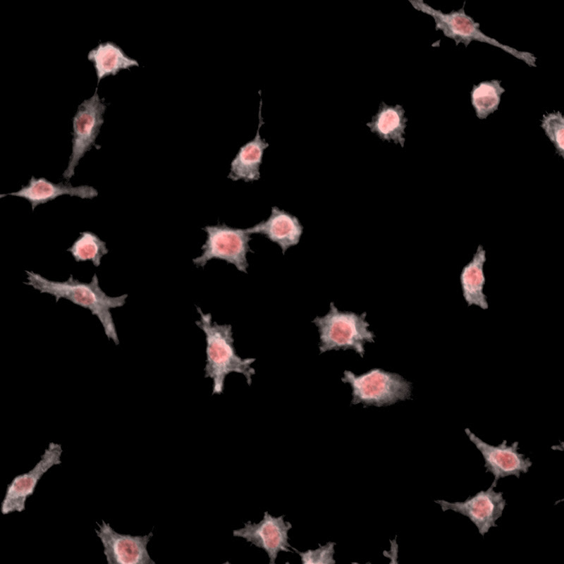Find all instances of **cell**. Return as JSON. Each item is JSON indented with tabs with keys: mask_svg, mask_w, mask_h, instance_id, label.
Returning a JSON list of instances; mask_svg holds the SVG:
<instances>
[{
	"mask_svg": "<svg viewBox=\"0 0 564 564\" xmlns=\"http://www.w3.org/2000/svg\"><path fill=\"white\" fill-rule=\"evenodd\" d=\"M25 285L32 287L40 293H47L55 298L56 302L63 298L87 309L100 321L104 333L116 345L120 341L111 312V309L124 306L127 293L118 296L108 295L100 287L97 275L94 274L89 283L82 282L70 274L67 280H49L32 271L25 270Z\"/></svg>",
	"mask_w": 564,
	"mask_h": 564,
	"instance_id": "1",
	"label": "cell"
},
{
	"mask_svg": "<svg viewBox=\"0 0 564 564\" xmlns=\"http://www.w3.org/2000/svg\"><path fill=\"white\" fill-rule=\"evenodd\" d=\"M195 307L200 319L195 323L205 334L207 357L204 371V377L213 381L212 394L223 393L225 379L231 372L243 374L248 386H251L252 376L255 374L251 364L256 359H243L236 354L231 324L213 322L210 313H204L200 307Z\"/></svg>",
	"mask_w": 564,
	"mask_h": 564,
	"instance_id": "2",
	"label": "cell"
},
{
	"mask_svg": "<svg viewBox=\"0 0 564 564\" xmlns=\"http://www.w3.org/2000/svg\"><path fill=\"white\" fill-rule=\"evenodd\" d=\"M329 312L316 317L312 322L319 333V354L335 350H354L364 357L366 343H374L375 335L368 329L365 320L367 312L360 314L350 311H339L333 302H330Z\"/></svg>",
	"mask_w": 564,
	"mask_h": 564,
	"instance_id": "3",
	"label": "cell"
},
{
	"mask_svg": "<svg viewBox=\"0 0 564 564\" xmlns=\"http://www.w3.org/2000/svg\"><path fill=\"white\" fill-rule=\"evenodd\" d=\"M341 381L351 386V405L383 407L411 399L412 383L399 374L381 368H373L360 375L345 370Z\"/></svg>",
	"mask_w": 564,
	"mask_h": 564,
	"instance_id": "4",
	"label": "cell"
},
{
	"mask_svg": "<svg viewBox=\"0 0 564 564\" xmlns=\"http://www.w3.org/2000/svg\"><path fill=\"white\" fill-rule=\"evenodd\" d=\"M413 8L431 16L435 22V30H441L443 35L454 40L455 45L462 43L467 47L472 41H478L496 47L513 56L524 61L531 67H536L537 57L529 51H518L510 46L501 44L496 39L486 35L480 30L479 23L466 14L465 1L460 9L443 13L424 3L422 0H409Z\"/></svg>",
	"mask_w": 564,
	"mask_h": 564,
	"instance_id": "5",
	"label": "cell"
},
{
	"mask_svg": "<svg viewBox=\"0 0 564 564\" xmlns=\"http://www.w3.org/2000/svg\"><path fill=\"white\" fill-rule=\"evenodd\" d=\"M202 229L207 233V238L201 247L202 255L192 259L197 267L203 268L209 260L216 259L233 264L241 272L247 273V254L255 252L249 245L252 238L247 228H234L219 222Z\"/></svg>",
	"mask_w": 564,
	"mask_h": 564,
	"instance_id": "6",
	"label": "cell"
},
{
	"mask_svg": "<svg viewBox=\"0 0 564 564\" xmlns=\"http://www.w3.org/2000/svg\"><path fill=\"white\" fill-rule=\"evenodd\" d=\"M106 109L104 99L99 97L97 88L90 98L85 99L78 106L72 119V152L62 174L63 179L69 180L75 175V168L80 160L96 145Z\"/></svg>",
	"mask_w": 564,
	"mask_h": 564,
	"instance_id": "7",
	"label": "cell"
},
{
	"mask_svg": "<svg viewBox=\"0 0 564 564\" xmlns=\"http://www.w3.org/2000/svg\"><path fill=\"white\" fill-rule=\"evenodd\" d=\"M63 451L61 444L50 442L32 469L13 478L0 504L3 515L25 510L27 499L34 494L42 477L53 466L61 464Z\"/></svg>",
	"mask_w": 564,
	"mask_h": 564,
	"instance_id": "8",
	"label": "cell"
},
{
	"mask_svg": "<svg viewBox=\"0 0 564 564\" xmlns=\"http://www.w3.org/2000/svg\"><path fill=\"white\" fill-rule=\"evenodd\" d=\"M96 524L95 533L102 542L108 564H155L147 548L153 536L152 532L145 535H131L116 532L104 520Z\"/></svg>",
	"mask_w": 564,
	"mask_h": 564,
	"instance_id": "9",
	"label": "cell"
},
{
	"mask_svg": "<svg viewBox=\"0 0 564 564\" xmlns=\"http://www.w3.org/2000/svg\"><path fill=\"white\" fill-rule=\"evenodd\" d=\"M465 432L477 448L481 452L484 460L486 472L494 476L491 485L496 487L498 481L510 475L520 478V473H527L532 465V462L524 454L520 453L518 441L508 445L504 440L498 446L489 444L466 428Z\"/></svg>",
	"mask_w": 564,
	"mask_h": 564,
	"instance_id": "10",
	"label": "cell"
},
{
	"mask_svg": "<svg viewBox=\"0 0 564 564\" xmlns=\"http://www.w3.org/2000/svg\"><path fill=\"white\" fill-rule=\"evenodd\" d=\"M494 488L491 485L487 490H482L465 501L436 500L434 502L440 505L443 512L451 510L467 517L484 537L491 527H497L496 522L502 516L506 504L503 492L496 491Z\"/></svg>",
	"mask_w": 564,
	"mask_h": 564,
	"instance_id": "11",
	"label": "cell"
},
{
	"mask_svg": "<svg viewBox=\"0 0 564 564\" xmlns=\"http://www.w3.org/2000/svg\"><path fill=\"white\" fill-rule=\"evenodd\" d=\"M284 516L274 517L265 511L259 523L248 521L244 524V527L234 529L233 536L243 537L247 542L264 549L269 558V563L274 564L280 551L293 553L288 535L292 525L284 520Z\"/></svg>",
	"mask_w": 564,
	"mask_h": 564,
	"instance_id": "12",
	"label": "cell"
},
{
	"mask_svg": "<svg viewBox=\"0 0 564 564\" xmlns=\"http://www.w3.org/2000/svg\"><path fill=\"white\" fill-rule=\"evenodd\" d=\"M8 195L25 199L31 204L32 210L34 211L38 205L47 203L61 195L92 200L98 195V191L88 185L73 186L70 183H55L44 177L36 178L32 176L28 183L22 185L19 190L1 194L0 198Z\"/></svg>",
	"mask_w": 564,
	"mask_h": 564,
	"instance_id": "13",
	"label": "cell"
},
{
	"mask_svg": "<svg viewBox=\"0 0 564 564\" xmlns=\"http://www.w3.org/2000/svg\"><path fill=\"white\" fill-rule=\"evenodd\" d=\"M259 111L258 127L255 136L251 140L243 145L231 162L230 172L228 178L233 181L243 180L245 183H252L260 178V166L262 164L264 150L269 144L259 134L261 127L264 124L262 116V99L261 90Z\"/></svg>",
	"mask_w": 564,
	"mask_h": 564,
	"instance_id": "14",
	"label": "cell"
},
{
	"mask_svg": "<svg viewBox=\"0 0 564 564\" xmlns=\"http://www.w3.org/2000/svg\"><path fill=\"white\" fill-rule=\"evenodd\" d=\"M247 230L250 234H262L276 243L284 255L289 247L298 244L303 226L297 216L274 206L266 220L247 228Z\"/></svg>",
	"mask_w": 564,
	"mask_h": 564,
	"instance_id": "15",
	"label": "cell"
},
{
	"mask_svg": "<svg viewBox=\"0 0 564 564\" xmlns=\"http://www.w3.org/2000/svg\"><path fill=\"white\" fill-rule=\"evenodd\" d=\"M486 261V250L479 245L472 259L462 269L460 282L463 298L469 307L474 305L482 309L489 308L487 298L484 293Z\"/></svg>",
	"mask_w": 564,
	"mask_h": 564,
	"instance_id": "16",
	"label": "cell"
},
{
	"mask_svg": "<svg viewBox=\"0 0 564 564\" xmlns=\"http://www.w3.org/2000/svg\"><path fill=\"white\" fill-rule=\"evenodd\" d=\"M405 113L402 105L391 106L381 101L377 113L366 125L382 141L393 142L403 147L407 122Z\"/></svg>",
	"mask_w": 564,
	"mask_h": 564,
	"instance_id": "17",
	"label": "cell"
},
{
	"mask_svg": "<svg viewBox=\"0 0 564 564\" xmlns=\"http://www.w3.org/2000/svg\"><path fill=\"white\" fill-rule=\"evenodd\" d=\"M87 59L93 63L97 84L107 76L116 75L121 70L139 66L136 59L128 56L120 46L110 41L101 42L91 49Z\"/></svg>",
	"mask_w": 564,
	"mask_h": 564,
	"instance_id": "18",
	"label": "cell"
},
{
	"mask_svg": "<svg viewBox=\"0 0 564 564\" xmlns=\"http://www.w3.org/2000/svg\"><path fill=\"white\" fill-rule=\"evenodd\" d=\"M505 90L501 85V80L493 79L479 82L472 86L470 96L471 104L477 117L486 119L490 114L498 110L501 96Z\"/></svg>",
	"mask_w": 564,
	"mask_h": 564,
	"instance_id": "19",
	"label": "cell"
},
{
	"mask_svg": "<svg viewBox=\"0 0 564 564\" xmlns=\"http://www.w3.org/2000/svg\"><path fill=\"white\" fill-rule=\"evenodd\" d=\"M66 250L71 253L75 262L90 261L96 267L100 265L102 258L109 252L106 242L90 231L80 232Z\"/></svg>",
	"mask_w": 564,
	"mask_h": 564,
	"instance_id": "20",
	"label": "cell"
},
{
	"mask_svg": "<svg viewBox=\"0 0 564 564\" xmlns=\"http://www.w3.org/2000/svg\"><path fill=\"white\" fill-rule=\"evenodd\" d=\"M541 128L553 145L556 153L564 159V117L559 111L543 115Z\"/></svg>",
	"mask_w": 564,
	"mask_h": 564,
	"instance_id": "21",
	"label": "cell"
},
{
	"mask_svg": "<svg viewBox=\"0 0 564 564\" xmlns=\"http://www.w3.org/2000/svg\"><path fill=\"white\" fill-rule=\"evenodd\" d=\"M335 542L329 541L324 546L319 544V547L317 549H309L304 552L299 551L294 547L292 549L300 556L303 564H335Z\"/></svg>",
	"mask_w": 564,
	"mask_h": 564,
	"instance_id": "22",
	"label": "cell"
}]
</instances>
